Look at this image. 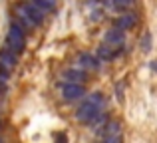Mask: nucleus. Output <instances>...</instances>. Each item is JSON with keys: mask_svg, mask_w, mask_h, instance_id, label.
I'll return each mask as SVG.
<instances>
[{"mask_svg": "<svg viewBox=\"0 0 157 143\" xmlns=\"http://www.w3.org/2000/svg\"><path fill=\"white\" fill-rule=\"evenodd\" d=\"M76 119L80 121V123H84V125H88V127H94L96 131H100L101 125L107 121V117H105V109L98 107L96 103H92V101H88L84 97L82 105L76 109Z\"/></svg>", "mask_w": 157, "mask_h": 143, "instance_id": "1", "label": "nucleus"}, {"mask_svg": "<svg viewBox=\"0 0 157 143\" xmlns=\"http://www.w3.org/2000/svg\"><path fill=\"white\" fill-rule=\"evenodd\" d=\"M6 46L10 48L12 52H16V54H22L24 48H26V30H24L22 26H20L18 22H12L10 28H8V34H6Z\"/></svg>", "mask_w": 157, "mask_h": 143, "instance_id": "2", "label": "nucleus"}, {"mask_svg": "<svg viewBox=\"0 0 157 143\" xmlns=\"http://www.w3.org/2000/svg\"><path fill=\"white\" fill-rule=\"evenodd\" d=\"M98 133H100L107 143H119L123 139V129H121V125H119L117 119H107Z\"/></svg>", "mask_w": 157, "mask_h": 143, "instance_id": "3", "label": "nucleus"}, {"mask_svg": "<svg viewBox=\"0 0 157 143\" xmlns=\"http://www.w3.org/2000/svg\"><path fill=\"white\" fill-rule=\"evenodd\" d=\"M60 92H62V97L66 101H80L86 96V85L76 84V81H64Z\"/></svg>", "mask_w": 157, "mask_h": 143, "instance_id": "4", "label": "nucleus"}, {"mask_svg": "<svg viewBox=\"0 0 157 143\" xmlns=\"http://www.w3.org/2000/svg\"><path fill=\"white\" fill-rule=\"evenodd\" d=\"M76 66L86 70V72H98L101 68V64H100V58L94 56L92 52H82V54H78Z\"/></svg>", "mask_w": 157, "mask_h": 143, "instance_id": "5", "label": "nucleus"}, {"mask_svg": "<svg viewBox=\"0 0 157 143\" xmlns=\"http://www.w3.org/2000/svg\"><path fill=\"white\" fill-rule=\"evenodd\" d=\"M121 16H117L115 18V26L119 28V30H123V32H127V30H133L135 26H137V22H139V16L135 14V12H119Z\"/></svg>", "mask_w": 157, "mask_h": 143, "instance_id": "6", "label": "nucleus"}, {"mask_svg": "<svg viewBox=\"0 0 157 143\" xmlns=\"http://www.w3.org/2000/svg\"><path fill=\"white\" fill-rule=\"evenodd\" d=\"M104 42L107 46H113V48H121L123 44H125V32L119 30L117 26L109 28V30L104 34Z\"/></svg>", "mask_w": 157, "mask_h": 143, "instance_id": "7", "label": "nucleus"}, {"mask_svg": "<svg viewBox=\"0 0 157 143\" xmlns=\"http://www.w3.org/2000/svg\"><path fill=\"white\" fill-rule=\"evenodd\" d=\"M16 64H18V54L12 52L8 46H4L0 50V68L6 70V72H12L16 68Z\"/></svg>", "mask_w": 157, "mask_h": 143, "instance_id": "8", "label": "nucleus"}, {"mask_svg": "<svg viewBox=\"0 0 157 143\" xmlns=\"http://www.w3.org/2000/svg\"><path fill=\"white\" fill-rule=\"evenodd\" d=\"M14 20L24 28V30H32V28L38 26V24L32 20V16L28 14V10H26V6H24V4L16 6V10H14Z\"/></svg>", "mask_w": 157, "mask_h": 143, "instance_id": "9", "label": "nucleus"}, {"mask_svg": "<svg viewBox=\"0 0 157 143\" xmlns=\"http://www.w3.org/2000/svg\"><path fill=\"white\" fill-rule=\"evenodd\" d=\"M121 52H123V46L113 48V46H107V44H101V46L98 48V58H100L101 62H111V60H115Z\"/></svg>", "mask_w": 157, "mask_h": 143, "instance_id": "10", "label": "nucleus"}, {"mask_svg": "<svg viewBox=\"0 0 157 143\" xmlns=\"http://www.w3.org/2000/svg\"><path fill=\"white\" fill-rule=\"evenodd\" d=\"M64 81H76V84H86V81H88V73H86V70H82V68H78V66L68 68V70L64 72Z\"/></svg>", "mask_w": 157, "mask_h": 143, "instance_id": "11", "label": "nucleus"}, {"mask_svg": "<svg viewBox=\"0 0 157 143\" xmlns=\"http://www.w3.org/2000/svg\"><path fill=\"white\" fill-rule=\"evenodd\" d=\"M135 4H137L135 0H109V2H105V6L113 8L117 12H127L131 8H135Z\"/></svg>", "mask_w": 157, "mask_h": 143, "instance_id": "12", "label": "nucleus"}, {"mask_svg": "<svg viewBox=\"0 0 157 143\" xmlns=\"http://www.w3.org/2000/svg\"><path fill=\"white\" fill-rule=\"evenodd\" d=\"M88 101H92V103H96L98 107H101V109H107V100H105V96L101 92H92L90 96H84Z\"/></svg>", "mask_w": 157, "mask_h": 143, "instance_id": "13", "label": "nucleus"}, {"mask_svg": "<svg viewBox=\"0 0 157 143\" xmlns=\"http://www.w3.org/2000/svg\"><path fill=\"white\" fill-rule=\"evenodd\" d=\"M139 48H141L143 54L151 52V48H153V38H151V32H145V34L139 38Z\"/></svg>", "mask_w": 157, "mask_h": 143, "instance_id": "14", "label": "nucleus"}, {"mask_svg": "<svg viewBox=\"0 0 157 143\" xmlns=\"http://www.w3.org/2000/svg\"><path fill=\"white\" fill-rule=\"evenodd\" d=\"M36 4H38L40 8H42L46 14H50V12L56 10V0H34Z\"/></svg>", "mask_w": 157, "mask_h": 143, "instance_id": "15", "label": "nucleus"}, {"mask_svg": "<svg viewBox=\"0 0 157 143\" xmlns=\"http://www.w3.org/2000/svg\"><path fill=\"white\" fill-rule=\"evenodd\" d=\"M101 18H104V10H101V8H96L94 12H90V20H92V22H100Z\"/></svg>", "mask_w": 157, "mask_h": 143, "instance_id": "16", "label": "nucleus"}, {"mask_svg": "<svg viewBox=\"0 0 157 143\" xmlns=\"http://www.w3.org/2000/svg\"><path fill=\"white\" fill-rule=\"evenodd\" d=\"M149 68H151V70H155V72H157V62H149Z\"/></svg>", "mask_w": 157, "mask_h": 143, "instance_id": "17", "label": "nucleus"}, {"mask_svg": "<svg viewBox=\"0 0 157 143\" xmlns=\"http://www.w3.org/2000/svg\"><path fill=\"white\" fill-rule=\"evenodd\" d=\"M92 2H98V0H92Z\"/></svg>", "mask_w": 157, "mask_h": 143, "instance_id": "18", "label": "nucleus"}]
</instances>
